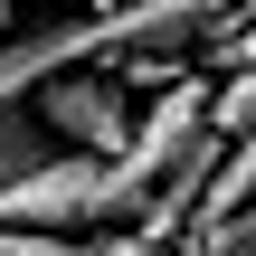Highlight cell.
<instances>
[{
	"mask_svg": "<svg viewBox=\"0 0 256 256\" xmlns=\"http://www.w3.org/2000/svg\"><path fill=\"white\" fill-rule=\"evenodd\" d=\"M0 228H38V238H86V228H104V162L48 152L38 171H19V180L0 190Z\"/></svg>",
	"mask_w": 256,
	"mask_h": 256,
	"instance_id": "cell-2",
	"label": "cell"
},
{
	"mask_svg": "<svg viewBox=\"0 0 256 256\" xmlns=\"http://www.w3.org/2000/svg\"><path fill=\"white\" fill-rule=\"evenodd\" d=\"M10 28H19V0H0V38H10Z\"/></svg>",
	"mask_w": 256,
	"mask_h": 256,
	"instance_id": "cell-6",
	"label": "cell"
},
{
	"mask_svg": "<svg viewBox=\"0 0 256 256\" xmlns=\"http://www.w3.org/2000/svg\"><path fill=\"white\" fill-rule=\"evenodd\" d=\"M200 133H209V86H200V76H180V86L142 95V104H133L124 152L104 162V218H142V209L171 190V171L200 152Z\"/></svg>",
	"mask_w": 256,
	"mask_h": 256,
	"instance_id": "cell-1",
	"label": "cell"
},
{
	"mask_svg": "<svg viewBox=\"0 0 256 256\" xmlns=\"http://www.w3.org/2000/svg\"><path fill=\"white\" fill-rule=\"evenodd\" d=\"M247 190H256V133H238V142L218 152V171H209V190H200V209H190V218H209V228H218Z\"/></svg>",
	"mask_w": 256,
	"mask_h": 256,
	"instance_id": "cell-4",
	"label": "cell"
},
{
	"mask_svg": "<svg viewBox=\"0 0 256 256\" xmlns=\"http://www.w3.org/2000/svg\"><path fill=\"white\" fill-rule=\"evenodd\" d=\"M28 114L48 124V142H57V152H86V162H114V152H124V133H133V95H124L104 66H76V76L38 86V104H28Z\"/></svg>",
	"mask_w": 256,
	"mask_h": 256,
	"instance_id": "cell-3",
	"label": "cell"
},
{
	"mask_svg": "<svg viewBox=\"0 0 256 256\" xmlns=\"http://www.w3.org/2000/svg\"><path fill=\"white\" fill-rule=\"evenodd\" d=\"M238 133H256V66H238L209 95V142H238Z\"/></svg>",
	"mask_w": 256,
	"mask_h": 256,
	"instance_id": "cell-5",
	"label": "cell"
}]
</instances>
